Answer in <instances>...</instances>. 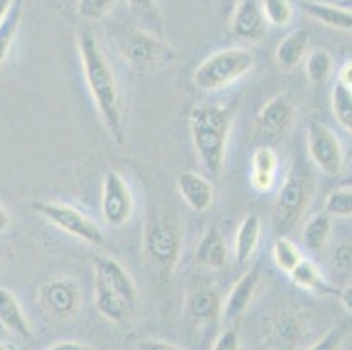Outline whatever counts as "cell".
Returning <instances> with one entry per match:
<instances>
[{
    "mask_svg": "<svg viewBox=\"0 0 352 350\" xmlns=\"http://www.w3.org/2000/svg\"><path fill=\"white\" fill-rule=\"evenodd\" d=\"M78 50L86 85L100 112L102 121L114 142L121 146L124 142L123 109H121V95L113 69L109 65L98 41L89 30L78 34Z\"/></svg>",
    "mask_w": 352,
    "mask_h": 350,
    "instance_id": "obj_1",
    "label": "cell"
},
{
    "mask_svg": "<svg viewBox=\"0 0 352 350\" xmlns=\"http://www.w3.org/2000/svg\"><path fill=\"white\" fill-rule=\"evenodd\" d=\"M233 109L228 105H197L190 112V130L201 166L212 179H219L226 158Z\"/></svg>",
    "mask_w": 352,
    "mask_h": 350,
    "instance_id": "obj_2",
    "label": "cell"
},
{
    "mask_svg": "<svg viewBox=\"0 0 352 350\" xmlns=\"http://www.w3.org/2000/svg\"><path fill=\"white\" fill-rule=\"evenodd\" d=\"M182 252V231L177 219L166 210L149 214L144 224L142 254L155 274L170 277Z\"/></svg>",
    "mask_w": 352,
    "mask_h": 350,
    "instance_id": "obj_3",
    "label": "cell"
},
{
    "mask_svg": "<svg viewBox=\"0 0 352 350\" xmlns=\"http://www.w3.org/2000/svg\"><path fill=\"white\" fill-rule=\"evenodd\" d=\"M314 195H316V179L312 170L303 162L296 160L287 170L275 200L272 223L277 237H284L300 223L307 208L312 204Z\"/></svg>",
    "mask_w": 352,
    "mask_h": 350,
    "instance_id": "obj_4",
    "label": "cell"
},
{
    "mask_svg": "<svg viewBox=\"0 0 352 350\" xmlns=\"http://www.w3.org/2000/svg\"><path fill=\"white\" fill-rule=\"evenodd\" d=\"M116 47L124 62L137 70L172 65L179 58L177 51L158 35L135 27H128L116 34Z\"/></svg>",
    "mask_w": 352,
    "mask_h": 350,
    "instance_id": "obj_5",
    "label": "cell"
},
{
    "mask_svg": "<svg viewBox=\"0 0 352 350\" xmlns=\"http://www.w3.org/2000/svg\"><path fill=\"white\" fill-rule=\"evenodd\" d=\"M254 65V56L242 47L216 51L197 67L193 83L201 91H217L239 81Z\"/></svg>",
    "mask_w": 352,
    "mask_h": 350,
    "instance_id": "obj_6",
    "label": "cell"
},
{
    "mask_svg": "<svg viewBox=\"0 0 352 350\" xmlns=\"http://www.w3.org/2000/svg\"><path fill=\"white\" fill-rule=\"evenodd\" d=\"M34 210L39 212L47 223L62 230L67 235L76 237L89 245H104L105 237L98 224L79 208L65 204L46 201V204H34Z\"/></svg>",
    "mask_w": 352,
    "mask_h": 350,
    "instance_id": "obj_7",
    "label": "cell"
},
{
    "mask_svg": "<svg viewBox=\"0 0 352 350\" xmlns=\"http://www.w3.org/2000/svg\"><path fill=\"white\" fill-rule=\"evenodd\" d=\"M307 147L312 163L328 177H337L344 170V149L338 137L326 124L310 121L307 130Z\"/></svg>",
    "mask_w": 352,
    "mask_h": 350,
    "instance_id": "obj_8",
    "label": "cell"
},
{
    "mask_svg": "<svg viewBox=\"0 0 352 350\" xmlns=\"http://www.w3.org/2000/svg\"><path fill=\"white\" fill-rule=\"evenodd\" d=\"M100 210L102 217L111 228L124 226L133 214L132 191L126 181L114 170L105 172L102 181Z\"/></svg>",
    "mask_w": 352,
    "mask_h": 350,
    "instance_id": "obj_9",
    "label": "cell"
},
{
    "mask_svg": "<svg viewBox=\"0 0 352 350\" xmlns=\"http://www.w3.org/2000/svg\"><path fill=\"white\" fill-rule=\"evenodd\" d=\"M39 301L44 312L56 320H69L78 316L81 307V287L70 277L47 281L41 287Z\"/></svg>",
    "mask_w": 352,
    "mask_h": 350,
    "instance_id": "obj_10",
    "label": "cell"
},
{
    "mask_svg": "<svg viewBox=\"0 0 352 350\" xmlns=\"http://www.w3.org/2000/svg\"><path fill=\"white\" fill-rule=\"evenodd\" d=\"M296 118V109L287 95H277L268 100L259 111L256 130L270 140L283 139L291 130Z\"/></svg>",
    "mask_w": 352,
    "mask_h": 350,
    "instance_id": "obj_11",
    "label": "cell"
},
{
    "mask_svg": "<svg viewBox=\"0 0 352 350\" xmlns=\"http://www.w3.org/2000/svg\"><path fill=\"white\" fill-rule=\"evenodd\" d=\"M268 21L259 0H242L232 14V34L245 43H261L267 35Z\"/></svg>",
    "mask_w": 352,
    "mask_h": 350,
    "instance_id": "obj_12",
    "label": "cell"
},
{
    "mask_svg": "<svg viewBox=\"0 0 352 350\" xmlns=\"http://www.w3.org/2000/svg\"><path fill=\"white\" fill-rule=\"evenodd\" d=\"M186 312L195 324L207 326L223 316V300L214 285H193L186 293Z\"/></svg>",
    "mask_w": 352,
    "mask_h": 350,
    "instance_id": "obj_13",
    "label": "cell"
},
{
    "mask_svg": "<svg viewBox=\"0 0 352 350\" xmlns=\"http://www.w3.org/2000/svg\"><path fill=\"white\" fill-rule=\"evenodd\" d=\"M95 266V281L102 282L104 285H107L109 289H113L114 293L120 294L124 301L128 303V307L135 308L137 303V287L133 284L132 277L128 274L126 270L121 266V263H118L113 258H97L94 261Z\"/></svg>",
    "mask_w": 352,
    "mask_h": 350,
    "instance_id": "obj_14",
    "label": "cell"
},
{
    "mask_svg": "<svg viewBox=\"0 0 352 350\" xmlns=\"http://www.w3.org/2000/svg\"><path fill=\"white\" fill-rule=\"evenodd\" d=\"M309 336V327L300 314L283 310L272 319L270 338L280 350H296Z\"/></svg>",
    "mask_w": 352,
    "mask_h": 350,
    "instance_id": "obj_15",
    "label": "cell"
},
{
    "mask_svg": "<svg viewBox=\"0 0 352 350\" xmlns=\"http://www.w3.org/2000/svg\"><path fill=\"white\" fill-rule=\"evenodd\" d=\"M177 189L182 200L195 212L209 210L214 200L212 182L195 172H182L177 175Z\"/></svg>",
    "mask_w": 352,
    "mask_h": 350,
    "instance_id": "obj_16",
    "label": "cell"
},
{
    "mask_svg": "<svg viewBox=\"0 0 352 350\" xmlns=\"http://www.w3.org/2000/svg\"><path fill=\"white\" fill-rule=\"evenodd\" d=\"M258 284H259L258 268L249 270L248 274L242 275V278L233 285L228 298H226V301L223 303V316H225L226 320H236L242 314L245 312V310H248L252 298H254Z\"/></svg>",
    "mask_w": 352,
    "mask_h": 350,
    "instance_id": "obj_17",
    "label": "cell"
},
{
    "mask_svg": "<svg viewBox=\"0 0 352 350\" xmlns=\"http://www.w3.org/2000/svg\"><path fill=\"white\" fill-rule=\"evenodd\" d=\"M195 261L201 268L219 270L228 261V249L226 242L216 226H210L204 233L195 250Z\"/></svg>",
    "mask_w": 352,
    "mask_h": 350,
    "instance_id": "obj_18",
    "label": "cell"
},
{
    "mask_svg": "<svg viewBox=\"0 0 352 350\" xmlns=\"http://www.w3.org/2000/svg\"><path fill=\"white\" fill-rule=\"evenodd\" d=\"M289 275L291 281L298 287L305 289L312 294H318V296H338V293H340V291H337V287L329 284L328 278L321 274L319 266L312 259L303 258Z\"/></svg>",
    "mask_w": 352,
    "mask_h": 350,
    "instance_id": "obj_19",
    "label": "cell"
},
{
    "mask_svg": "<svg viewBox=\"0 0 352 350\" xmlns=\"http://www.w3.org/2000/svg\"><path fill=\"white\" fill-rule=\"evenodd\" d=\"M310 34L305 28H298L293 34L286 35L280 41L275 51V60L284 70H294L305 58L307 50H309Z\"/></svg>",
    "mask_w": 352,
    "mask_h": 350,
    "instance_id": "obj_20",
    "label": "cell"
},
{
    "mask_svg": "<svg viewBox=\"0 0 352 350\" xmlns=\"http://www.w3.org/2000/svg\"><path fill=\"white\" fill-rule=\"evenodd\" d=\"M0 324L11 333H14L16 336H20L21 340L32 338L30 324H28L20 303L14 294L4 287H0Z\"/></svg>",
    "mask_w": 352,
    "mask_h": 350,
    "instance_id": "obj_21",
    "label": "cell"
},
{
    "mask_svg": "<svg viewBox=\"0 0 352 350\" xmlns=\"http://www.w3.org/2000/svg\"><path fill=\"white\" fill-rule=\"evenodd\" d=\"M277 154L272 147H259L252 154V170H251V184L256 191L267 193L270 191L275 182L277 173Z\"/></svg>",
    "mask_w": 352,
    "mask_h": 350,
    "instance_id": "obj_22",
    "label": "cell"
},
{
    "mask_svg": "<svg viewBox=\"0 0 352 350\" xmlns=\"http://www.w3.org/2000/svg\"><path fill=\"white\" fill-rule=\"evenodd\" d=\"M95 305L97 310L105 320L114 324L123 322L128 317V314L132 312V308L128 307L126 301L116 294L113 289H109L102 282L95 281Z\"/></svg>",
    "mask_w": 352,
    "mask_h": 350,
    "instance_id": "obj_23",
    "label": "cell"
},
{
    "mask_svg": "<svg viewBox=\"0 0 352 350\" xmlns=\"http://www.w3.org/2000/svg\"><path fill=\"white\" fill-rule=\"evenodd\" d=\"M303 11L319 23L337 30L352 32V12L338 4H319V2H303Z\"/></svg>",
    "mask_w": 352,
    "mask_h": 350,
    "instance_id": "obj_24",
    "label": "cell"
},
{
    "mask_svg": "<svg viewBox=\"0 0 352 350\" xmlns=\"http://www.w3.org/2000/svg\"><path fill=\"white\" fill-rule=\"evenodd\" d=\"M261 237V221L256 214H249L240 223L235 237V256L239 263H248L258 249Z\"/></svg>",
    "mask_w": 352,
    "mask_h": 350,
    "instance_id": "obj_25",
    "label": "cell"
},
{
    "mask_svg": "<svg viewBox=\"0 0 352 350\" xmlns=\"http://www.w3.org/2000/svg\"><path fill=\"white\" fill-rule=\"evenodd\" d=\"M21 18H23V0H14L9 12L0 23V69L4 65L18 30H20Z\"/></svg>",
    "mask_w": 352,
    "mask_h": 350,
    "instance_id": "obj_26",
    "label": "cell"
},
{
    "mask_svg": "<svg viewBox=\"0 0 352 350\" xmlns=\"http://www.w3.org/2000/svg\"><path fill=\"white\" fill-rule=\"evenodd\" d=\"M331 216L329 214H318L314 216L309 223L305 224L302 231V242L307 250L318 252L328 243L329 235H331Z\"/></svg>",
    "mask_w": 352,
    "mask_h": 350,
    "instance_id": "obj_27",
    "label": "cell"
},
{
    "mask_svg": "<svg viewBox=\"0 0 352 350\" xmlns=\"http://www.w3.org/2000/svg\"><path fill=\"white\" fill-rule=\"evenodd\" d=\"M272 254H274L275 266L279 270H283L284 274L289 275L296 265L303 259L302 252L293 242H291L287 237H277L274 242V249H272Z\"/></svg>",
    "mask_w": 352,
    "mask_h": 350,
    "instance_id": "obj_28",
    "label": "cell"
},
{
    "mask_svg": "<svg viewBox=\"0 0 352 350\" xmlns=\"http://www.w3.org/2000/svg\"><path fill=\"white\" fill-rule=\"evenodd\" d=\"M331 109L342 128L352 135V89L345 88L340 83L333 86Z\"/></svg>",
    "mask_w": 352,
    "mask_h": 350,
    "instance_id": "obj_29",
    "label": "cell"
},
{
    "mask_svg": "<svg viewBox=\"0 0 352 350\" xmlns=\"http://www.w3.org/2000/svg\"><path fill=\"white\" fill-rule=\"evenodd\" d=\"M333 70L331 54L324 50H316L307 58V76L312 85H324Z\"/></svg>",
    "mask_w": 352,
    "mask_h": 350,
    "instance_id": "obj_30",
    "label": "cell"
},
{
    "mask_svg": "<svg viewBox=\"0 0 352 350\" xmlns=\"http://www.w3.org/2000/svg\"><path fill=\"white\" fill-rule=\"evenodd\" d=\"M126 4L137 19L153 28L156 35L162 34V14H160L158 0H126Z\"/></svg>",
    "mask_w": 352,
    "mask_h": 350,
    "instance_id": "obj_31",
    "label": "cell"
},
{
    "mask_svg": "<svg viewBox=\"0 0 352 350\" xmlns=\"http://www.w3.org/2000/svg\"><path fill=\"white\" fill-rule=\"evenodd\" d=\"M261 9L268 23L274 27H287L293 19V9L287 0H263Z\"/></svg>",
    "mask_w": 352,
    "mask_h": 350,
    "instance_id": "obj_32",
    "label": "cell"
},
{
    "mask_svg": "<svg viewBox=\"0 0 352 350\" xmlns=\"http://www.w3.org/2000/svg\"><path fill=\"white\" fill-rule=\"evenodd\" d=\"M324 207L329 216L352 217V188H340L329 193Z\"/></svg>",
    "mask_w": 352,
    "mask_h": 350,
    "instance_id": "obj_33",
    "label": "cell"
},
{
    "mask_svg": "<svg viewBox=\"0 0 352 350\" xmlns=\"http://www.w3.org/2000/svg\"><path fill=\"white\" fill-rule=\"evenodd\" d=\"M116 0H78V11L88 21L104 19L113 11Z\"/></svg>",
    "mask_w": 352,
    "mask_h": 350,
    "instance_id": "obj_34",
    "label": "cell"
},
{
    "mask_svg": "<svg viewBox=\"0 0 352 350\" xmlns=\"http://www.w3.org/2000/svg\"><path fill=\"white\" fill-rule=\"evenodd\" d=\"M345 336H347V326L345 324H338V326L331 327L321 340L314 343L309 350H338L344 343Z\"/></svg>",
    "mask_w": 352,
    "mask_h": 350,
    "instance_id": "obj_35",
    "label": "cell"
},
{
    "mask_svg": "<svg viewBox=\"0 0 352 350\" xmlns=\"http://www.w3.org/2000/svg\"><path fill=\"white\" fill-rule=\"evenodd\" d=\"M333 265L344 272H352V242H344L335 249Z\"/></svg>",
    "mask_w": 352,
    "mask_h": 350,
    "instance_id": "obj_36",
    "label": "cell"
},
{
    "mask_svg": "<svg viewBox=\"0 0 352 350\" xmlns=\"http://www.w3.org/2000/svg\"><path fill=\"white\" fill-rule=\"evenodd\" d=\"M212 350H240V336L236 329H226L217 336Z\"/></svg>",
    "mask_w": 352,
    "mask_h": 350,
    "instance_id": "obj_37",
    "label": "cell"
},
{
    "mask_svg": "<svg viewBox=\"0 0 352 350\" xmlns=\"http://www.w3.org/2000/svg\"><path fill=\"white\" fill-rule=\"evenodd\" d=\"M137 350H182L174 343L163 342V340H142L137 343Z\"/></svg>",
    "mask_w": 352,
    "mask_h": 350,
    "instance_id": "obj_38",
    "label": "cell"
},
{
    "mask_svg": "<svg viewBox=\"0 0 352 350\" xmlns=\"http://www.w3.org/2000/svg\"><path fill=\"white\" fill-rule=\"evenodd\" d=\"M47 350H94V347L82 342H60Z\"/></svg>",
    "mask_w": 352,
    "mask_h": 350,
    "instance_id": "obj_39",
    "label": "cell"
},
{
    "mask_svg": "<svg viewBox=\"0 0 352 350\" xmlns=\"http://www.w3.org/2000/svg\"><path fill=\"white\" fill-rule=\"evenodd\" d=\"M338 83L345 88L352 89V62H345L338 72Z\"/></svg>",
    "mask_w": 352,
    "mask_h": 350,
    "instance_id": "obj_40",
    "label": "cell"
},
{
    "mask_svg": "<svg viewBox=\"0 0 352 350\" xmlns=\"http://www.w3.org/2000/svg\"><path fill=\"white\" fill-rule=\"evenodd\" d=\"M338 296H340V301L342 305H344L345 310L352 314V285H349V287H345L344 291H340Z\"/></svg>",
    "mask_w": 352,
    "mask_h": 350,
    "instance_id": "obj_41",
    "label": "cell"
},
{
    "mask_svg": "<svg viewBox=\"0 0 352 350\" xmlns=\"http://www.w3.org/2000/svg\"><path fill=\"white\" fill-rule=\"evenodd\" d=\"M221 4V9H223V14L226 16V18H232L233 11H235V8L239 6V0H219Z\"/></svg>",
    "mask_w": 352,
    "mask_h": 350,
    "instance_id": "obj_42",
    "label": "cell"
},
{
    "mask_svg": "<svg viewBox=\"0 0 352 350\" xmlns=\"http://www.w3.org/2000/svg\"><path fill=\"white\" fill-rule=\"evenodd\" d=\"M9 228V216L8 212H6V208L0 205V233H4L6 230Z\"/></svg>",
    "mask_w": 352,
    "mask_h": 350,
    "instance_id": "obj_43",
    "label": "cell"
},
{
    "mask_svg": "<svg viewBox=\"0 0 352 350\" xmlns=\"http://www.w3.org/2000/svg\"><path fill=\"white\" fill-rule=\"evenodd\" d=\"M12 2H14V0H0V23H2V19L6 18V14H8L9 9H11Z\"/></svg>",
    "mask_w": 352,
    "mask_h": 350,
    "instance_id": "obj_44",
    "label": "cell"
},
{
    "mask_svg": "<svg viewBox=\"0 0 352 350\" xmlns=\"http://www.w3.org/2000/svg\"><path fill=\"white\" fill-rule=\"evenodd\" d=\"M340 186H342V188H352V172L349 173V175H345L344 179H342Z\"/></svg>",
    "mask_w": 352,
    "mask_h": 350,
    "instance_id": "obj_45",
    "label": "cell"
},
{
    "mask_svg": "<svg viewBox=\"0 0 352 350\" xmlns=\"http://www.w3.org/2000/svg\"><path fill=\"white\" fill-rule=\"evenodd\" d=\"M338 6L352 12V0H338Z\"/></svg>",
    "mask_w": 352,
    "mask_h": 350,
    "instance_id": "obj_46",
    "label": "cell"
},
{
    "mask_svg": "<svg viewBox=\"0 0 352 350\" xmlns=\"http://www.w3.org/2000/svg\"><path fill=\"white\" fill-rule=\"evenodd\" d=\"M303 2H319V4H338V0H303Z\"/></svg>",
    "mask_w": 352,
    "mask_h": 350,
    "instance_id": "obj_47",
    "label": "cell"
},
{
    "mask_svg": "<svg viewBox=\"0 0 352 350\" xmlns=\"http://www.w3.org/2000/svg\"><path fill=\"white\" fill-rule=\"evenodd\" d=\"M0 350H12V349L9 345H6V343H0Z\"/></svg>",
    "mask_w": 352,
    "mask_h": 350,
    "instance_id": "obj_48",
    "label": "cell"
},
{
    "mask_svg": "<svg viewBox=\"0 0 352 350\" xmlns=\"http://www.w3.org/2000/svg\"><path fill=\"white\" fill-rule=\"evenodd\" d=\"M2 259H4V254H2V252H0V263H2Z\"/></svg>",
    "mask_w": 352,
    "mask_h": 350,
    "instance_id": "obj_49",
    "label": "cell"
},
{
    "mask_svg": "<svg viewBox=\"0 0 352 350\" xmlns=\"http://www.w3.org/2000/svg\"><path fill=\"white\" fill-rule=\"evenodd\" d=\"M345 350H352V345H351V347H347V349H345Z\"/></svg>",
    "mask_w": 352,
    "mask_h": 350,
    "instance_id": "obj_50",
    "label": "cell"
}]
</instances>
